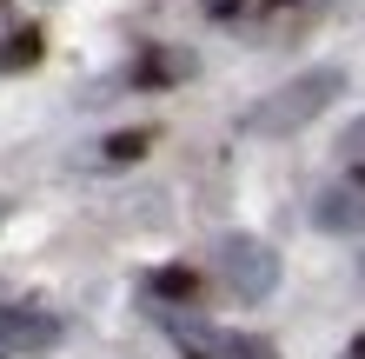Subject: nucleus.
Instances as JSON below:
<instances>
[{"instance_id": "nucleus-1", "label": "nucleus", "mask_w": 365, "mask_h": 359, "mask_svg": "<svg viewBox=\"0 0 365 359\" xmlns=\"http://www.w3.org/2000/svg\"><path fill=\"white\" fill-rule=\"evenodd\" d=\"M339 93H346V67H306V74H292L286 87H272L259 107L246 113V133H259V140H292V133H306V126L326 113Z\"/></svg>"}, {"instance_id": "nucleus-2", "label": "nucleus", "mask_w": 365, "mask_h": 359, "mask_svg": "<svg viewBox=\"0 0 365 359\" xmlns=\"http://www.w3.org/2000/svg\"><path fill=\"white\" fill-rule=\"evenodd\" d=\"M212 260H220V280L240 293L246 306L272 300V286H279V253H272L266 240H252V233H226L220 246H212Z\"/></svg>"}, {"instance_id": "nucleus-3", "label": "nucleus", "mask_w": 365, "mask_h": 359, "mask_svg": "<svg viewBox=\"0 0 365 359\" xmlns=\"http://www.w3.org/2000/svg\"><path fill=\"white\" fill-rule=\"evenodd\" d=\"M47 346H60V320L0 286V353H47Z\"/></svg>"}, {"instance_id": "nucleus-4", "label": "nucleus", "mask_w": 365, "mask_h": 359, "mask_svg": "<svg viewBox=\"0 0 365 359\" xmlns=\"http://www.w3.org/2000/svg\"><path fill=\"white\" fill-rule=\"evenodd\" d=\"M312 226L319 233H359L365 226V160H352V173L312 200Z\"/></svg>"}, {"instance_id": "nucleus-5", "label": "nucleus", "mask_w": 365, "mask_h": 359, "mask_svg": "<svg viewBox=\"0 0 365 359\" xmlns=\"http://www.w3.org/2000/svg\"><path fill=\"white\" fill-rule=\"evenodd\" d=\"M319 14H326V0H266V14H259V40H266V47H279L286 34H306Z\"/></svg>"}, {"instance_id": "nucleus-6", "label": "nucleus", "mask_w": 365, "mask_h": 359, "mask_svg": "<svg viewBox=\"0 0 365 359\" xmlns=\"http://www.w3.org/2000/svg\"><path fill=\"white\" fill-rule=\"evenodd\" d=\"M192 60L186 47H146L140 60H133V87H173V80H192Z\"/></svg>"}, {"instance_id": "nucleus-7", "label": "nucleus", "mask_w": 365, "mask_h": 359, "mask_svg": "<svg viewBox=\"0 0 365 359\" xmlns=\"http://www.w3.org/2000/svg\"><path fill=\"white\" fill-rule=\"evenodd\" d=\"M206 359H279V346L259 333H206Z\"/></svg>"}, {"instance_id": "nucleus-8", "label": "nucleus", "mask_w": 365, "mask_h": 359, "mask_svg": "<svg viewBox=\"0 0 365 359\" xmlns=\"http://www.w3.org/2000/svg\"><path fill=\"white\" fill-rule=\"evenodd\" d=\"M40 54H47L40 27H20V34L0 40V74H27V67H40Z\"/></svg>"}, {"instance_id": "nucleus-9", "label": "nucleus", "mask_w": 365, "mask_h": 359, "mask_svg": "<svg viewBox=\"0 0 365 359\" xmlns=\"http://www.w3.org/2000/svg\"><path fill=\"white\" fill-rule=\"evenodd\" d=\"M146 146H153V126H126V133H106V140H100V166H133V160H146Z\"/></svg>"}, {"instance_id": "nucleus-10", "label": "nucleus", "mask_w": 365, "mask_h": 359, "mask_svg": "<svg viewBox=\"0 0 365 359\" xmlns=\"http://www.w3.org/2000/svg\"><path fill=\"white\" fill-rule=\"evenodd\" d=\"M153 293H160V300H192L200 280H192L186 266H166V273H153Z\"/></svg>"}, {"instance_id": "nucleus-11", "label": "nucleus", "mask_w": 365, "mask_h": 359, "mask_svg": "<svg viewBox=\"0 0 365 359\" xmlns=\"http://www.w3.org/2000/svg\"><path fill=\"white\" fill-rule=\"evenodd\" d=\"M339 153H346V160H365V120H352L346 133H339Z\"/></svg>"}, {"instance_id": "nucleus-12", "label": "nucleus", "mask_w": 365, "mask_h": 359, "mask_svg": "<svg viewBox=\"0 0 365 359\" xmlns=\"http://www.w3.org/2000/svg\"><path fill=\"white\" fill-rule=\"evenodd\" d=\"M200 7H206L212 20H232V14H240V7H246V0H200Z\"/></svg>"}, {"instance_id": "nucleus-13", "label": "nucleus", "mask_w": 365, "mask_h": 359, "mask_svg": "<svg viewBox=\"0 0 365 359\" xmlns=\"http://www.w3.org/2000/svg\"><path fill=\"white\" fill-rule=\"evenodd\" d=\"M346 359H365V340H352V346H346Z\"/></svg>"}]
</instances>
